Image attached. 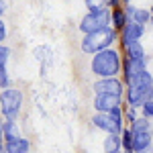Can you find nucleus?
I'll use <instances>...</instances> for the list:
<instances>
[{
    "label": "nucleus",
    "mask_w": 153,
    "mask_h": 153,
    "mask_svg": "<svg viewBox=\"0 0 153 153\" xmlns=\"http://www.w3.org/2000/svg\"><path fill=\"white\" fill-rule=\"evenodd\" d=\"M120 68H123L120 55L114 49H104V51L96 53L94 59H92V71L98 78H112L118 74Z\"/></svg>",
    "instance_id": "f257e3e1"
},
{
    "label": "nucleus",
    "mask_w": 153,
    "mask_h": 153,
    "mask_svg": "<svg viewBox=\"0 0 153 153\" xmlns=\"http://www.w3.org/2000/svg\"><path fill=\"white\" fill-rule=\"evenodd\" d=\"M117 39V31L112 27H104L100 31H94L90 35H84L82 41V51L84 53H100L112 45V41Z\"/></svg>",
    "instance_id": "f03ea898"
},
{
    "label": "nucleus",
    "mask_w": 153,
    "mask_h": 153,
    "mask_svg": "<svg viewBox=\"0 0 153 153\" xmlns=\"http://www.w3.org/2000/svg\"><path fill=\"white\" fill-rule=\"evenodd\" d=\"M23 106V94L14 88H4L0 94V108L6 120H16Z\"/></svg>",
    "instance_id": "7ed1b4c3"
},
{
    "label": "nucleus",
    "mask_w": 153,
    "mask_h": 153,
    "mask_svg": "<svg viewBox=\"0 0 153 153\" xmlns=\"http://www.w3.org/2000/svg\"><path fill=\"white\" fill-rule=\"evenodd\" d=\"M110 25H112V12L108 10V8H104V10H96V12L88 10V14L80 21V31H82L84 35H90V33L100 31V29L110 27Z\"/></svg>",
    "instance_id": "20e7f679"
},
{
    "label": "nucleus",
    "mask_w": 153,
    "mask_h": 153,
    "mask_svg": "<svg viewBox=\"0 0 153 153\" xmlns=\"http://www.w3.org/2000/svg\"><path fill=\"white\" fill-rule=\"evenodd\" d=\"M127 100H129V106H133V108L147 104L149 100H153V84H149V86H129Z\"/></svg>",
    "instance_id": "39448f33"
},
{
    "label": "nucleus",
    "mask_w": 153,
    "mask_h": 153,
    "mask_svg": "<svg viewBox=\"0 0 153 153\" xmlns=\"http://www.w3.org/2000/svg\"><path fill=\"white\" fill-rule=\"evenodd\" d=\"M92 123H94V127H98L100 131H106V133H117V135L123 133L120 118H114L110 112H98V114H94Z\"/></svg>",
    "instance_id": "423d86ee"
},
{
    "label": "nucleus",
    "mask_w": 153,
    "mask_h": 153,
    "mask_svg": "<svg viewBox=\"0 0 153 153\" xmlns=\"http://www.w3.org/2000/svg\"><path fill=\"white\" fill-rule=\"evenodd\" d=\"M94 92L96 94L123 96V82L117 76H112V78H98V82H94Z\"/></svg>",
    "instance_id": "0eeeda50"
},
{
    "label": "nucleus",
    "mask_w": 153,
    "mask_h": 153,
    "mask_svg": "<svg viewBox=\"0 0 153 153\" xmlns=\"http://www.w3.org/2000/svg\"><path fill=\"white\" fill-rule=\"evenodd\" d=\"M120 106V96L114 94H96L94 96V108L96 112H110Z\"/></svg>",
    "instance_id": "6e6552de"
},
{
    "label": "nucleus",
    "mask_w": 153,
    "mask_h": 153,
    "mask_svg": "<svg viewBox=\"0 0 153 153\" xmlns=\"http://www.w3.org/2000/svg\"><path fill=\"white\" fill-rule=\"evenodd\" d=\"M147 70L145 68V59H129L127 57V61L123 63V71H125V82L133 84V80L139 76V74H143V71Z\"/></svg>",
    "instance_id": "1a4fd4ad"
},
{
    "label": "nucleus",
    "mask_w": 153,
    "mask_h": 153,
    "mask_svg": "<svg viewBox=\"0 0 153 153\" xmlns=\"http://www.w3.org/2000/svg\"><path fill=\"white\" fill-rule=\"evenodd\" d=\"M143 33H145L143 25L135 23V21H129V23L125 25V29H123V45L127 47L131 43H139V39L143 37Z\"/></svg>",
    "instance_id": "9d476101"
},
{
    "label": "nucleus",
    "mask_w": 153,
    "mask_h": 153,
    "mask_svg": "<svg viewBox=\"0 0 153 153\" xmlns=\"http://www.w3.org/2000/svg\"><path fill=\"white\" fill-rule=\"evenodd\" d=\"M151 147V133H133V151L141 153Z\"/></svg>",
    "instance_id": "9b49d317"
},
{
    "label": "nucleus",
    "mask_w": 153,
    "mask_h": 153,
    "mask_svg": "<svg viewBox=\"0 0 153 153\" xmlns=\"http://www.w3.org/2000/svg\"><path fill=\"white\" fill-rule=\"evenodd\" d=\"M125 12H127L129 21H135V23H139V25L149 23V19H151V12H149V10H143V8H135V6H129V8H127Z\"/></svg>",
    "instance_id": "f8f14e48"
},
{
    "label": "nucleus",
    "mask_w": 153,
    "mask_h": 153,
    "mask_svg": "<svg viewBox=\"0 0 153 153\" xmlns=\"http://www.w3.org/2000/svg\"><path fill=\"white\" fill-rule=\"evenodd\" d=\"M123 147V137L117 133H108V137L104 139V151L106 153H118Z\"/></svg>",
    "instance_id": "ddd939ff"
},
{
    "label": "nucleus",
    "mask_w": 153,
    "mask_h": 153,
    "mask_svg": "<svg viewBox=\"0 0 153 153\" xmlns=\"http://www.w3.org/2000/svg\"><path fill=\"white\" fill-rule=\"evenodd\" d=\"M6 151L8 153H29V147H31V143L23 139V137H19V139H14V141H6Z\"/></svg>",
    "instance_id": "4468645a"
},
{
    "label": "nucleus",
    "mask_w": 153,
    "mask_h": 153,
    "mask_svg": "<svg viewBox=\"0 0 153 153\" xmlns=\"http://www.w3.org/2000/svg\"><path fill=\"white\" fill-rule=\"evenodd\" d=\"M2 133H4V141H14L19 139V127H16V120H4L2 123Z\"/></svg>",
    "instance_id": "2eb2a0df"
},
{
    "label": "nucleus",
    "mask_w": 153,
    "mask_h": 153,
    "mask_svg": "<svg viewBox=\"0 0 153 153\" xmlns=\"http://www.w3.org/2000/svg\"><path fill=\"white\" fill-rule=\"evenodd\" d=\"M127 23H129V16H127V12L120 10V8H114V10H112V27H114L117 31H123Z\"/></svg>",
    "instance_id": "dca6fc26"
},
{
    "label": "nucleus",
    "mask_w": 153,
    "mask_h": 153,
    "mask_svg": "<svg viewBox=\"0 0 153 153\" xmlns=\"http://www.w3.org/2000/svg\"><path fill=\"white\" fill-rule=\"evenodd\" d=\"M133 133H151V125H149V118L141 117V118H135L133 120Z\"/></svg>",
    "instance_id": "f3484780"
},
{
    "label": "nucleus",
    "mask_w": 153,
    "mask_h": 153,
    "mask_svg": "<svg viewBox=\"0 0 153 153\" xmlns=\"http://www.w3.org/2000/svg\"><path fill=\"white\" fill-rule=\"evenodd\" d=\"M127 55L129 59H145V49L141 47V43H131L127 45Z\"/></svg>",
    "instance_id": "a211bd4d"
},
{
    "label": "nucleus",
    "mask_w": 153,
    "mask_h": 153,
    "mask_svg": "<svg viewBox=\"0 0 153 153\" xmlns=\"http://www.w3.org/2000/svg\"><path fill=\"white\" fill-rule=\"evenodd\" d=\"M123 147L133 151V129H123Z\"/></svg>",
    "instance_id": "6ab92c4d"
},
{
    "label": "nucleus",
    "mask_w": 153,
    "mask_h": 153,
    "mask_svg": "<svg viewBox=\"0 0 153 153\" xmlns=\"http://www.w3.org/2000/svg\"><path fill=\"white\" fill-rule=\"evenodd\" d=\"M86 6L90 12H96V10H104L106 8V0H86Z\"/></svg>",
    "instance_id": "aec40b11"
},
{
    "label": "nucleus",
    "mask_w": 153,
    "mask_h": 153,
    "mask_svg": "<svg viewBox=\"0 0 153 153\" xmlns=\"http://www.w3.org/2000/svg\"><path fill=\"white\" fill-rule=\"evenodd\" d=\"M8 57H10V49L6 47V45H0V68H4V65H6Z\"/></svg>",
    "instance_id": "412c9836"
},
{
    "label": "nucleus",
    "mask_w": 153,
    "mask_h": 153,
    "mask_svg": "<svg viewBox=\"0 0 153 153\" xmlns=\"http://www.w3.org/2000/svg\"><path fill=\"white\" fill-rule=\"evenodd\" d=\"M0 88H8V74H6V65L0 68Z\"/></svg>",
    "instance_id": "4be33fe9"
},
{
    "label": "nucleus",
    "mask_w": 153,
    "mask_h": 153,
    "mask_svg": "<svg viewBox=\"0 0 153 153\" xmlns=\"http://www.w3.org/2000/svg\"><path fill=\"white\" fill-rule=\"evenodd\" d=\"M143 117H147V118L153 117V100H149L147 104H143Z\"/></svg>",
    "instance_id": "5701e85b"
},
{
    "label": "nucleus",
    "mask_w": 153,
    "mask_h": 153,
    "mask_svg": "<svg viewBox=\"0 0 153 153\" xmlns=\"http://www.w3.org/2000/svg\"><path fill=\"white\" fill-rule=\"evenodd\" d=\"M4 39H6V25H4V21L0 19V45H2Z\"/></svg>",
    "instance_id": "b1692460"
},
{
    "label": "nucleus",
    "mask_w": 153,
    "mask_h": 153,
    "mask_svg": "<svg viewBox=\"0 0 153 153\" xmlns=\"http://www.w3.org/2000/svg\"><path fill=\"white\" fill-rule=\"evenodd\" d=\"M127 117H129V120H131V123H133L135 118H139V117H137V110H135L133 106H129V110H127Z\"/></svg>",
    "instance_id": "393cba45"
},
{
    "label": "nucleus",
    "mask_w": 153,
    "mask_h": 153,
    "mask_svg": "<svg viewBox=\"0 0 153 153\" xmlns=\"http://www.w3.org/2000/svg\"><path fill=\"white\" fill-rule=\"evenodd\" d=\"M106 6H112V8H118V0H106Z\"/></svg>",
    "instance_id": "a878e982"
},
{
    "label": "nucleus",
    "mask_w": 153,
    "mask_h": 153,
    "mask_svg": "<svg viewBox=\"0 0 153 153\" xmlns=\"http://www.w3.org/2000/svg\"><path fill=\"white\" fill-rule=\"evenodd\" d=\"M4 8H6V4H4V0H0V16H2V12H4Z\"/></svg>",
    "instance_id": "bb28decb"
},
{
    "label": "nucleus",
    "mask_w": 153,
    "mask_h": 153,
    "mask_svg": "<svg viewBox=\"0 0 153 153\" xmlns=\"http://www.w3.org/2000/svg\"><path fill=\"white\" fill-rule=\"evenodd\" d=\"M0 153H8V151H6V147H0Z\"/></svg>",
    "instance_id": "cd10ccee"
},
{
    "label": "nucleus",
    "mask_w": 153,
    "mask_h": 153,
    "mask_svg": "<svg viewBox=\"0 0 153 153\" xmlns=\"http://www.w3.org/2000/svg\"><path fill=\"white\" fill-rule=\"evenodd\" d=\"M149 12H151V21H153V6H151V8H149Z\"/></svg>",
    "instance_id": "c85d7f7f"
},
{
    "label": "nucleus",
    "mask_w": 153,
    "mask_h": 153,
    "mask_svg": "<svg viewBox=\"0 0 153 153\" xmlns=\"http://www.w3.org/2000/svg\"><path fill=\"white\" fill-rule=\"evenodd\" d=\"M123 2H131V0H123Z\"/></svg>",
    "instance_id": "c756f323"
},
{
    "label": "nucleus",
    "mask_w": 153,
    "mask_h": 153,
    "mask_svg": "<svg viewBox=\"0 0 153 153\" xmlns=\"http://www.w3.org/2000/svg\"><path fill=\"white\" fill-rule=\"evenodd\" d=\"M129 153H135V151H129Z\"/></svg>",
    "instance_id": "7c9ffc66"
},
{
    "label": "nucleus",
    "mask_w": 153,
    "mask_h": 153,
    "mask_svg": "<svg viewBox=\"0 0 153 153\" xmlns=\"http://www.w3.org/2000/svg\"><path fill=\"white\" fill-rule=\"evenodd\" d=\"M118 153H120V151H118Z\"/></svg>",
    "instance_id": "2f4dec72"
}]
</instances>
